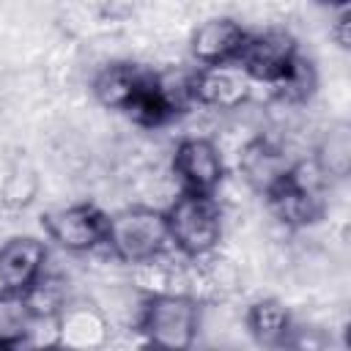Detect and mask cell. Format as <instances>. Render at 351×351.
<instances>
[{"label":"cell","mask_w":351,"mask_h":351,"mask_svg":"<svg viewBox=\"0 0 351 351\" xmlns=\"http://www.w3.org/2000/svg\"><path fill=\"white\" fill-rule=\"evenodd\" d=\"M52 346L63 348H101L110 343V318L107 313L88 299H66L52 318Z\"/></svg>","instance_id":"obj_8"},{"label":"cell","mask_w":351,"mask_h":351,"mask_svg":"<svg viewBox=\"0 0 351 351\" xmlns=\"http://www.w3.org/2000/svg\"><path fill=\"white\" fill-rule=\"evenodd\" d=\"M38 326V318L19 291L0 288V348H19L25 346Z\"/></svg>","instance_id":"obj_15"},{"label":"cell","mask_w":351,"mask_h":351,"mask_svg":"<svg viewBox=\"0 0 351 351\" xmlns=\"http://www.w3.org/2000/svg\"><path fill=\"white\" fill-rule=\"evenodd\" d=\"M170 167L184 192L214 195L225 178V159L208 137H181L173 148Z\"/></svg>","instance_id":"obj_7"},{"label":"cell","mask_w":351,"mask_h":351,"mask_svg":"<svg viewBox=\"0 0 351 351\" xmlns=\"http://www.w3.org/2000/svg\"><path fill=\"white\" fill-rule=\"evenodd\" d=\"M49 247L38 236H11L0 244V288L25 293L47 271Z\"/></svg>","instance_id":"obj_11"},{"label":"cell","mask_w":351,"mask_h":351,"mask_svg":"<svg viewBox=\"0 0 351 351\" xmlns=\"http://www.w3.org/2000/svg\"><path fill=\"white\" fill-rule=\"evenodd\" d=\"M104 247L129 266H143L159 261L173 250L165 208L151 206H129L110 214L107 241Z\"/></svg>","instance_id":"obj_3"},{"label":"cell","mask_w":351,"mask_h":351,"mask_svg":"<svg viewBox=\"0 0 351 351\" xmlns=\"http://www.w3.org/2000/svg\"><path fill=\"white\" fill-rule=\"evenodd\" d=\"M252 80L233 66H195L186 74L189 101L214 110H236L252 93Z\"/></svg>","instance_id":"obj_9"},{"label":"cell","mask_w":351,"mask_h":351,"mask_svg":"<svg viewBox=\"0 0 351 351\" xmlns=\"http://www.w3.org/2000/svg\"><path fill=\"white\" fill-rule=\"evenodd\" d=\"M107 225H110V214L90 200L69 203V206L49 208L41 214V228H44L47 239L55 247L74 252V255L93 252V250L104 247Z\"/></svg>","instance_id":"obj_5"},{"label":"cell","mask_w":351,"mask_h":351,"mask_svg":"<svg viewBox=\"0 0 351 351\" xmlns=\"http://www.w3.org/2000/svg\"><path fill=\"white\" fill-rule=\"evenodd\" d=\"M148 71L151 69H145L140 63H132V60H112V63L101 66L93 74L90 93L104 110L123 112L129 107V101L134 99V93L140 90V85L148 77Z\"/></svg>","instance_id":"obj_12"},{"label":"cell","mask_w":351,"mask_h":351,"mask_svg":"<svg viewBox=\"0 0 351 351\" xmlns=\"http://www.w3.org/2000/svg\"><path fill=\"white\" fill-rule=\"evenodd\" d=\"M315 88H318V71H315V63L299 52L296 60H293V66L288 69V74H285L271 90H274L282 101H288V104H304V101L313 99Z\"/></svg>","instance_id":"obj_17"},{"label":"cell","mask_w":351,"mask_h":351,"mask_svg":"<svg viewBox=\"0 0 351 351\" xmlns=\"http://www.w3.org/2000/svg\"><path fill=\"white\" fill-rule=\"evenodd\" d=\"M318 5H326V8H335V11H340V8H351V0H315Z\"/></svg>","instance_id":"obj_19"},{"label":"cell","mask_w":351,"mask_h":351,"mask_svg":"<svg viewBox=\"0 0 351 351\" xmlns=\"http://www.w3.org/2000/svg\"><path fill=\"white\" fill-rule=\"evenodd\" d=\"M329 36H332V41L340 49H348L351 47V8H340L335 14V22L329 27Z\"/></svg>","instance_id":"obj_18"},{"label":"cell","mask_w":351,"mask_h":351,"mask_svg":"<svg viewBox=\"0 0 351 351\" xmlns=\"http://www.w3.org/2000/svg\"><path fill=\"white\" fill-rule=\"evenodd\" d=\"M165 217H167L170 244L186 261H200L219 250L225 222L214 195L178 189V197L165 208Z\"/></svg>","instance_id":"obj_2"},{"label":"cell","mask_w":351,"mask_h":351,"mask_svg":"<svg viewBox=\"0 0 351 351\" xmlns=\"http://www.w3.org/2000/svg\"><path fill=\"white\" fill-rule=\"evenodd\" d=\"M200 329V299L186 291H148L140 304L137 332L167 351L192 348Z\"/></svg>","instance_id":"obj_1"},{"label":"cell","mask_w":351,"mask_h":351,"mask_svg":"<svg viewBox=\"0 0 351 351\" xmlns=\"http://www.w3.org/2000/svg\"><path fill=\"white\" fill-rule=\"evenodd\" d=\"M244 324H247V332L252 335V340L258 346H269V348L285 346L293 332L291 310L274 296L252 302L244 313Z\"/></svg>","instance_id":"obj_14"},{"label":"cell","mask_w":351,"mask_h":351,"mask_svg":"<svg viewBox=\"0 0 351 351\" xmlns=\"http://www.w3.org/2000/svg\"><path fill=\"white\" fill-rule=\"evenodd\" d=\"M250 38L233 16H211L192 30L189 52L197 66H233Z\"/></svg>","instance_id":"obj_10"},{"label":"cell","mask_w":351,"mask_h":351,"mask_svg":"<svg viewBox=\"0 0 351 351\" xmlns=\"http://www.w3.org/2000/svg\"><path fill=\"white\" fill-rule=\"evenodd\" d=\"M296 55H299V47H296V38L291 33H285V30H263V33H250L236 66L252 82L274 88L288 74V69L293 66Z\"/></svg>","instance_id":"obj_6"},{"label":"cell","mask_w":351,"mask_h":351,"mask_svg":"<svg viewBox=\"0 0 351 351\" xmlns=\"http://www.w3.org/2000/svg\"><path fill=\"white\" fill-rule=\"evenodd\" d=\"M324 178H346L351 167V132L348 123H335L326 129L324 140L318 143V151L313 156Z\"/></svg>","instance_id":"obj_16"},{"label":"cell","mask_w":351,"mask_h":351,"mask_svg":"<svg viewBox=\"0 0 351 351\" xmlns=\"http://www.w3.org/2000/svg\"><path fill=\"white\" fill-rule=\"evenodd\" d=\"M288 167L291 159L269 137H252L239 154V170L258 195H266L277 181H282Z\"/></svg>","instance_id":"obj_13"},{"label":"cell","mask_w":351,"mask_h":351,"mask_svg":"<svg viewBox=\"0 0 351 351\" xmlns=\"http://www.w3.org/2000/svg\"><path fill=\"white\" fill-rule=\"evenodd\" d=\"M324 173L313 159L291 162L282 181H277L263 200L269 203L271 214L288 228H304L324 217Z\"/></svg>","instance_id":"obj_4"}]
</instances>
